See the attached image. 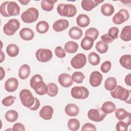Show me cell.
Here are the masks:
<instances>
[{"instance_id": "cell-41", "label": "cell", "mask_w": 131, "mask_h": 131, "mask_svg": "<svg viewBox=\"0 0 131 131\" xmlns=\"http://www.w3.org/2000/svg\"><path fill=\"white\" fill-rule=\"evenodd\" d=\"M99 34V31L96 28L91 27L86 30L85 32V36L91 37L95 40L98 37Z\"/></svg>"}, {"instance_id": "cell-18", "label": "cell", "mask_w": 131, "mask_h": 131, "mask_svg": "<svg viewBox=\"0 0 131 131\" xmlns=\"http://www.w3.org/2000/svg\"><path fill=\"white\" fill-rule=\"evenodd\" d=\"M69 26V21L65 19H60L55 21L53 25V30L57 32L67 29Z\"/></svg>"}, {"instance_id": "cell-33", "label": "cell", "mask_w": 131, "mask_h": 131, "mask_svg": "<svg viewBox=\"0 0 131 131\" xmlns=\"http://www.w3.org/2000/svg\"><path fill=\"white\" fill-rule=\"evenodd\" d=\"M18 117V114L17 112L15 110H11L7 111L5 114V118L6 120L9 122H14L16 121Z\"/></svg>"}, {"instance_id": "cell-13", "label": "cell", "mask_w": 131, "mask_h": 131, "mask_svg": "<svg viewBox=\"0 0 131 131\" xmlns=\"http://www.w3.org/2000/svg\"><path fill=\"white\" fill-rule=\"evenodd\" d=\"M102 79V75L99 72L95 71L90 74L89 82L93 87H97L101 84Z\"/></svg>"}, {"instance_id": "cell-44", "label": "cell", "mask_w": 131, "mask_h": 131, "mask_svg": "<svg viewBox=\"0 0 131 131\" xmlns=\"http://www.w3.org/2000/svg\"><path fill=\"white\" fill-rule=\"evenodd\" d=\"M119 29L115 27H113L111 28L108 31L107 34L114 40L118 38V33H119Z\"/></svg>"}, {"instance_id": "cell-26", "label": "cell", "mask_w": 131, "mask_h": 131, "mask_svg": "<svg viewBox=\"0 0 131 131\" xmlns=\"http://www.w3.org/2000/svg\"><path fill=\"white\" fill-rule=\"evenodd\" d=\"M120 38L123 41H128L131 40V26H126L121 31Z\"/></svg>"}, {"instance_id": "cell-3", "label": "cell", "mask_w": 131, "mask_h": 131, "mask_svg": "<svg viewBox=\"0 0 131 131\" xmlns=\"http://www.w3.org/2000/svg\"><path fill=\"white\" fill-rule=\"evenodd\" d=\"M130 92L129 90L121 85H117L113 90L111 91L110 94L115 99H118L127 102V99H130Z\"/></svg>"}, {"instance_id": "cell-52", "label": "cell", "mask_w": 131, "mask_h": 131, "mask_svg": "<svg viewBox=\"0 0 131 131\" xmlns=\"http://www.w3.org/2000/svg\"><path fill=\"white\" fill-rule=\"evenodd\" d=\"M130 78H131V74H128L125 77V79H124L125 83L128 86H130L131 85Z\"/></svg>"}, {"instance_id": "cell-10", "label": "cell", "mask_w": 131, "mask_h": 131, "mask_svg": "<svg viewBox=\"0 0 131 131\" xmlns=\"http://www.w3.org/2000/svg\"><path fill=\"white\" fill-rule=\"evenodd\" d=\"M86 63V56L83 53L77 54L71 60V64L76 69H80L84 67Z\"/></svg>"}, {"instance_id": "cell-22", "label": "cell", "mask_w": 131, "mask_h": 131, "mask_svg": "<svg viewBox=\"0 0 131 131\" xmlns=\"http://www.w3.org/2000/svg\"><path fill=\"white\" fill-rule=\"evenodd\" d=\"M82 34L83 33L82 30L77 26L72 27L69 31V36L72 39L75 40L80 39L82 37Z\"/></svg>"}, {"instance_id": "cell-2", "label": "cell", "mask_w": 131, "mask_h": 131, "mask_svg": "<svg viewBox=\"0 0 131 131\" xmlns=\"http://www.w3.org/2000/svg\"><path fill=\"white\" fill-rule=\"evenodd\" d=\"M58 13L61 16L72 17L77 13V9L75 5L70 4H60L57 8Z\"/></svg>"}, {"instance_id": "cell-19", "label": "cell", "mask_w": 131, "mask_h": 131, "mask_svg": "<svg viewBox=\"0 0 131 131\" xmlns=\"http://www.w3.org/2000/svg\"><path fill=\"white\" fill-rule=\"evenodd\" d=\"M19 36L24 40L29 41L32 40L34 36L33 30L29 28H24L19 31Z\"/></svg>"}, {"instance_id": "cell-5", "label": "cell", "mask_w": 131, "mask_h": 131, "mask_svg": "<svg viewBox=\"0 0 131 131\" xmlns=\"http://www.w3.org/2000/svg\"><path fill=\"white\" fill-rule=\"evenodd\" d=\"M19 98L22 104L29 108L33 105L35 100L31 91L28 89H23L20 91Z\"/></svg>"}, {"instance_id": "cell-51", "label": "cell", "mask_w": 131, "mask_h": 131, "mask_svg": "<svg viewBox=\"0 0 131 131\" xmlns=\"http://www.w3.org/2000/svg\"><path fill=\"white\" fill-rule=\"evenodd\" d=\"M35 102H34L33 105L32 107H31L30 108H29V109L32 111H36V110H38L40 106V104L39 100L36 97H35Z\"/></svg>"}, {"instance_id": "cell-42", "label": "cell", "mask_w": 131, "mask_h": 131, "mask_svg": "<svg viewBox=\"0 0 131 131\" xmlns=\"http://www.w3.org/2000/svg\"><path fill=\"white\" fill-rule=\"evenodd\" d=\"M130 125L127 122L120 120L116 125V129L117 131H126L128 129V126Z\"/></svg>"}, {"instance_id": "cell-28", "label": "cell", "mask_w": 131, "mask_h": 131, "mask_svg": "<svg viewBox=\"0 0 131 131\" xmlns=\"http://www.w3.org/2000/svg\"><path fill=\"white\" fill-rule=\"evenodd\" d=\"M78 45L75 41H69L67 42L64 46V50L69 53H75L78 49Z\"/></svg>"}, {"instance_id": "cell-34", "label": "cell", "mask_w": 131, "mask_h": 131, "mask_svg": "<svg viewBox=\"0 0 131 131\" xmlns=\"http://www.w3.org/2000/svg\"><path fill=\"white\" fill-rule=\"evenodd\" d=\"M117 82L115 78L113 77H108L104 82V88L107 91L113 90L117 86Z\"/></svg>"}, {"instance_id": "cell-35", "label": "cell", "mask_w": 131, "mask_h": 131, "mask_svg": "<svg viewBox=\"0 0 131 131\" xmlns=\"http://www.w3.org/2000/svg\"><path fill=\"white\" fill-rule=\"evenodd\" d=\"M57 1L54 0H42L41 1V7L45 11H50L53 9L54 4Z\"/></svg>"}, {"instance_id": "cell-12", "label": "cell", "mask_w": 131, "mask_h": 131, "mask_svg": "<svg viewBox=\"0 0 131 131\" xmlns=\"http://www.w3.org/2000/svg\"><path fill=\"white\" fill-rule=\"evenodd\" d=\"M44 83L42 77L39 74H35L33 75L30 81V85L35 92L40 89Z\"/></svg>"}, {"instance_id": "cell-11", "label": "cell", "mask_w": 131, "mask_h": 131, "mask_svg": "<svg viewBox=\"0 0 131 131\" xmlns=\"http://www.w3.org/2000/svg\"><path fill=\"white\" fill-rule=\"evenodd\" d=\"M129 14L128 11L125 9H120L113 17V22L116 25H120L128 19Z\"/></svg>"}, {"instance_id": "cell-55", "label": "cell", "mask_w": 131, "mask_h": 131, "mask_svg": "<svg viewBox=\"0 0 131 131\" xmlns=\"http://www.w3.org/2000/svg\"><path fill=\"white\" fill-rule=\"evenodd\" d=\"M5 57V56L4 53L2 51H1V62H0L1 63H2L4 60Z\"/></svg>"}, {"instance_id": "cell-47", "label": "cell", "mask_w": 131, "mask_h": 131, "mask_svg": "<svg viewBox=\"0 0 131 131\" xmlns=\"http://www.w3.org/2000/svg\"><path fill=\"white\" fill-rule=\"evenodd\" d=\"M97 130L95 126L90 123H86L84 124L81 128V130H94L96 131Z\"/></svg>"}, {"instance_id": "cell-9", "label": "cell", "mask_w": 131, "mask_h": 131, "mask_svg": "<svg viewBox=\"0 0 131 131\" xmlns=\"http://www.w3.org/2000/svg\"><path fill=\"white\" fill-rule=\"evenodd\" d=\"M52 51L48 49H39L35 53V56L38 61L41 62H47L52 58Z\"/></svg>"}, {"instance_id": "cell-15", "label": "cell", "mask_w": 131, "mask_h": 131, "mask_svg": "<svg viewBox=\"0 0 131 131\" xmlns=\"http://www.w3.org/2000/svg\"><path fill=\"white\" fill-rule=\"evenodd\" d=\"M103 2V0H83L81 2V5L83 10L90 11Z\"/></svg>"}, {"instance_id": "cell-7", "label": "cell", "mask_w": 131, "mask_h": 131, "mask_svg": "<svg viewBox=\"0 0 131 131\" xmlns=\"http://www.w3.org/2000/svg\"><path fill=\"white\" fill-rule=\"evenodd\" d=\"M72 97L76 99H85L89 95V91L87 88L82 86H74L71 91Z\"/></svg>"}, {"instance_id": "cell-4", "label": "cell", "mask_w": 131, "mask_h": 131, "mask_svg": "<svg viewBox=\"0 0 131 131\" xmlns=\"http://www.w3.org/2000/svg\"><path fill=\"white\" fill-rule=\"evenodd\" d=\"M38 16L39 11L34 7L28 8L21 14V18L23 21L27 24L35 22L38 19Z\"/></svg>"}, {"instance_id": "cell-48", "label": "cell", "mask_w": 131, "mask_h": 131, "mask_svg": "<svg viewBox=\"0 0 131 131\" xmlns=\"http://www.w3.org/2000/svg\"><path fill=\"white\" fill-rule=\"evenodd\" d=\"M47 91H48V86L45 83H44L42 86L37 91H35V93L39 95H44L46 93H47Z\"/></svg>"}, {"instance_id": "cell-39", "label": "cell", "mask_w": 131, "mask_h": 131, "mask_svg": "<svg viewBox=\"0 0 131 131\" xmlns=\"http://www.w3.org/2000/svg\"><path fill=\"white\" fill-rule=\"evenodd\" d=\"M95 48L99 53L104 54L107 51L108 49V45L107 43L101 40L97 42Z\"/></svg>"}, {"instance_id": "cell-6", "label": "cell", "mask_w": 131, "mask_h": 131, "mask_svg": "<svg viewBox=\"0 0 131 131\" xmlns=\"http://www.w3.org/2000/svg\"><path fill=\"white\" fill-rule=\"evenodd\" d=\"M19 27L20 23L17 19H10L4 25L3 27V31L6 35L11 36L18 30Z\"/></svg>"}, {"instance_id": "cell-37", "label": "cell", "mask_w": 131, "mask_h": 131, "mask_svg": "<svg viewBox=\"0 0 131 131\" xmlns=\"http://www.w3.org/2000/svg\"><path fill=\"white\" fill-rule=\"evenodd\" d=\"M79 121L75 118L70 119L68 122V127L69 130L71 131H76L79 129L80 127Z\"/></svg>"}, {"instance_id": "cell-21", "label": "cell", "mask_w": 131, "mask_h": 131, "mask_svg": "<svg viewBox=\"0 0 131 131\" xmlns=\"http://www.w3.org/2000/svg\"><path fill=\"white\" fill-rule=\"evenodd\" d=\"M76 23L78 26L84 28L89 25L90 23V19L87 15L80 14L76 18Z\"/></svg>"}, {"instance_id": "cell-54", "label": "cell", "mask_w": 131, "mask_h": 131, "mask_svg": "<svg viewBox=\"0 0 131 131\" xmlns=\"http://www.w3.org/2000/svg\"><path fill=\"white\" fill-rule=\"evenodd\" d=\"M18 2L21 4V5H28V4L30 2V0H26V1H24V0H22V1H20L19 0Z\"/></svg>"}, {"instance_id": "cell-46", "label": "cell", "mask_w": 131, "mask_h": 131, "mask_svg": "<svg viewBox=\"0 0 131 131\" xmlns=\"http://www.w3.org/2000/svg\"><path fill=\"white\" fill-rule=\"evenodd\" d=\"M55 54L56 56L59 58H63L66 55L64 49H63L60 46H58L56 47V48L55 49Z\"/></svg>"}, {"instance_id": "cell-29", "label": "cell", "mask_w": 131, "mask_h": 131, "mask_svg": "<svg viewBox=\"0 0 131 131\" xmlns=\"http://www.w3.org/2000/svg\"><path fill=\"white\" fill-rule=\"evenodd\" d=\"M101 109L106 114H111L115 112L116 109V106L113 102L107 101L102 104Z\"/></svg>"}, {"instance_id": "cell-17", "label": "cell", "mask_w": 131, "mask_h": 131, "mask_svg": "<svg viewBox=\"0 0 131 131\" xmlns=\"http://www.w3.org/2000/svg\"><path fill=\"white\" fill-rule=\"evenodd\" d=\"M18 81L14 77L7 79L5 83V89L8 92H14L18 88Z\"/></svg>"}, {"instance_id": "cell-40", "label": "cell", "mask_w": 131, "mask_h": 131, "mask_svg": "<svg viewBox=\"0 0 131 131\" xmlns=\"http://www.w3.org/2000/svg\"><path fill=\"white\" fill-rule=\"evenodd\" d=\"M72 79L77 83H81L85 78L84 75L81 72H75L72 75Z\"/></svg>"}, {"instance_id": "cell-30", "label": "cell", "mask_w": 131, "mask_h": 131, "mask_svg": "<svg viewBox=\"0 0 131 131\" xmlns=\"http://www.w3.org/2000/svg\"><path fill=\"white\" fill-rule=\"evenodd\" d=\"M6 52L8 56L12 57L16 56L19 52L18 47L14 43H10L6 48Z\"/></svg>"}, {"instance_id": "cell-36", "label": "cell", "mask_w": 131, "mask_h": 131, "mask_svg": "<svg viewBox=\"0 0 131 131\" xmlns=\"http://www.w3.org/2000/svg\"><path fill=\"white\" fill-rule=\"evenodd\" d=\"M88 58L89 63L93 66H97L100 63V56L94 52H91L89 54Z\"/></svg>"}, {"instance_id": "cell-23", "label": "cell", "mask_w": 131, "mask_h": 131, "mask_svg": "<svg viewBox=\"0 0 131 131\" xmlns=\"http://www.w3.org/2000/svg\"><path fill=\"white\" fill-rule=\"evenodd\" d=\"M94 40L91 37L85 36L82 39L80 46L82 49L85 51H89L92 49L93 46Z\"/></svg>"}, {"instance_id": "cell-25", "label": "cell", "mask_w": 131, "mask_h": 131, "mask_svg": "<svg viewBox=\"0 0 131 131\" xmlns=\"http://www.w3.org/2000/svg\"><path fill=\"white\" fill-rule=\"evenodd\" d=\"M30 74V68L27 64H23L18 70V76L23 80L27 79Z\"/></svg>"}, {"instance_id": "cell-1", "label": "cell", "mask_w": 131, "mask_h": 131, "mask_svg": "<svg viewBox=\"0 0 131 131\" xmlns=\"http://www.w3.org/2000/svg\"><path fill=\"white\" fill-rule=\"evenodd\" d=\"M0 12L4 17L16 16L20 13V8L15 2L6 1L1 5Z\"/></svg>"}, {"instance_id": "cell-45", "label": "cell", "mask_w": 131, "mask_h": 131, "mask_svg": "<svg viewBox=\"0 0 131 131\" xmlns=\"http://www.w3.org/2000/svg\"><path fill=\"white\" fill-rule=\"evenodd\" d=\"M112 67V64L110 61H105L102 63L100 67L101 71L104 73H106L110 71Z\"/></svg>"}, {"instance_id": "cell-27", "label": "cell", "mask_w": 131, "mask_h": 131, "mask_svg": "<svg viewBox=\"0 0 131 131\" xmlns=\"http://www.w3.org/2000/svg\"><path fill=\"white\" fill-rule=\"evenodd\" d=\"M120 64L123 68L131 69V55L130 54H125L122 55L119 59Z\"/></svg>"}, {"instance_id": "cell-24", "label": "cell", "mask_w": 131, "mask_h": 131, "mask_svg": "<svg viewBox=\"0 0 131 131\" xmlns=\"http://www.w3.org/2000/svg\"><path fill=\"white\" fill-rule=\"evenodd\" d=\"M100 10L103 15L109 16L114 13L115 9L112 4L110 3H104L101 5Z\"/></svg>"}, {"instance_id": "cell-14", "label": "cell", "mask_w": 131, "mask_h": 131, "mask_svg": "<svg viewBox=\"0 0 131 131\" xmlns=\"http://www.w3.org/2000/svg\"><path fill=\"white\" fill-rule=\"evenodd\" d=\"M59 84L63 88H68L73 84V81L70 75L67 73H62L60 74L58 78Z\"/></svg>"}, {"instance_id": "cell-20", "label": "cell", "mask_w": 131, "mask_h": 131, "mask_svg": "<svg viewBox=\"0 0 131 131\" xmlns=\"http://www.w3.org/2000/svg\"><path fill=\"white\" fill-rule=\"evenodd\" d=\"M65 113L69 116L74 117L77 116L79 113V108L75 104H68L64 108Z\"/></svg>"}, {"instance_id": "cell-16", "label": "cell", "mask_w": 131, "mask_h": 131, "mask_svg": "<svg viewBox=\"0 0 131 131\" xmlns=\"http://www.w3.org/2000/svg\"><path fill=\"white\" fill-rule=\"evenodd\" d=\"M54 110L53 107L50 105L42 106L39 112V116L44 120H50L53 116Z\"/></svg>"}, {"instance_id": "cell-43", "label": "cell", "mask_w": 131, "mask_h": 131, "mask_svg": "<svg viewBox=\"0 0 131 131\" xmlns=\"http://www.w3.org/2000/svg\"><path fill=\"white\" fill-rule=\"evenodd\" d=\"M15 98V97L10 95L4 98L2 101V103L5 106H9L13 104Z\"/></svg>"}, {"instance_id": "cell-32", "label": "cell", "mask_w": 131, "mask_h": 131, "mask_svg": "<svg viewBox=\"0 0 131 131\" xmlns=\"http://www.w3.org/2000/svg\"><path fill=\"white\" fill-rule=\"evenodd\" d=\"M115 116L116 118L119 120H126L128 116L130 114V113L127 112L125 109L122 108H119L116 109Z\"/></svg>"}, {"instance_id": "cell-50", "label": "cell", "mask_w": 131, "mask_h": 131, "mask_svg": "<svg viewBox=\"0 0 131 131\" xmlns=\"http://www.w3.org/2000/svg\"><path fill=\"white\" fill-rule=\"evenodd\" d=\"M101 39L102 41L106 43H111L114 41V39H112L107 34H105L102 35L101 36Z\"/></svg>"}, {"instance_id": "cell-8", "label": "cell", "mask_w": 131, "mask_h": 131, "mask_svg": "<svg viewBox=\"0 0 131 131\" xmlns=\"http://www.w3.org/2000/svg\"><path fill=\"white\" fill-rule=\"evenodd\" d=\"M107 114L105 113L101 109L92 108L88 112V117L89 119L93 121L100 122L103 120Z\"/></svg>"}, {"instance_id": "cell-49", "label": "cell", "mask_w": 131, "mask_h": 131, "mask_svg": "<svg viewBox=\"0 0 131 131\" xmlns=\"http://www.w3.org/2000/svg\"><path fill=\"white\" fill-rule=\"evenodd\" d=\"M12 130L13 131H25V128L24 125L20 123H15L12 127Z\"/></svg>"}, {"instance_id": "cell-31", "label": "cell", "mask_w": 131, "mask_h": 131, "mask_svg": "<svg viewBox=\"0 0 131 131\" xmlns=\"http://www.w3.org/2000/svg\"><path fill=\"white\" fill-rule=\"evenodd\" d=\"M36 30L40 34H45L47 33L49 29V25L48 22L42 20L39 21L36 26Z\"/></svg>"}, {"instance_id": "cell-53", "label": "cell", "mask_w": 131, "mask_h": 131, "mask_svg": "<svg viewBox=\"0 0 131 131\" xmlns=\"http://www.w3.org/2000/svg\"><path fill=\"white\" fill-rule=\"evenodd\" d=\"M1 80H2L3 78H4V77H5V70H4V69H3V67H1Z\"/></svg>"}, {"instance_id": "cell-38", "label": "cell", "mask_w": 131, "mask_h": 131, "mask_svg": "<svg viewBox=\"0 0 131 131\" xmlns=\"http://www.w3.org/2000/svg\"><path fill=\"white\" fill-rule=\"evenodd\" d=\"M47 94L50 97L56 96L57 95L58 92V89L57 85L55 83L50 82L47 84Z\"/></svg>"}]
</instances>
